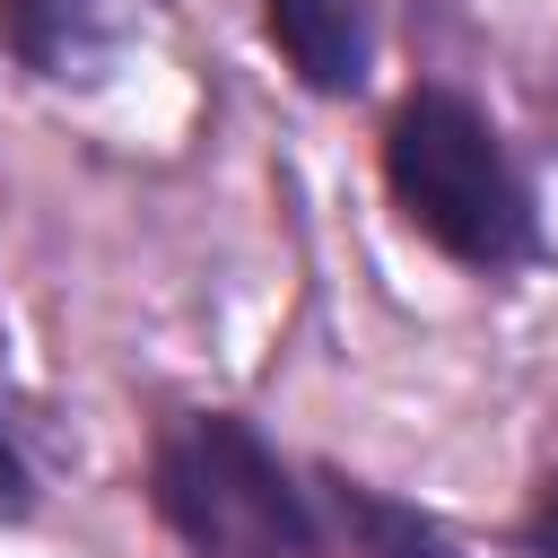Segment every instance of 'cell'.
I'll return each instance as SVG.
<instances>
[{"label":"cell","instance_id":"obj_1","mask_svg":"<svg viewBox=\"0 0 558 558\" xmlns=\"http://www.w3.org/2000/svg\"><path fill=\"white\" fill-rule=\"evenodd\" d=\"M384 174H392L401 218L436 253H453L471 270L532 262V235H541L532 227V192H523L506 140L488 131V113L471 96H453V87L401 96V113L384 131Z\"/></svg>","mask_w":558,"mask_h":558},{"label":"cell","instance_id":"obj_3","mask_svg":"<svg viewBox=\"0 0 558 558\" xmlns=\"http://www.w3.org/2000/svg\"><path fill=\"white\" fill-rule=\"evenodd\" d=\"M262 17H270V44L288 52V70L314 96H357L366 87V61H375L366 0H262Z\"/></svg>","mask_w":558,"mask_h":558},{"label":"cell","instance_id":"obj_6","mask_svg":"<svg viewBox=\"0 0 558 558\" xmlns=\"http://www.w3.org/2000/svg\"><path fill=\"white\" fill-rule=\"evenodd\" d=\"M523 532H532V549H541V558H558V471L541 480V497H532V523H523Z\"/></svg>","mask_w":558,"mask_h":558},{"label":"cell","instance_id":"obj_2","mask_svg":"<svg viewBox=\"0 0 558 558\" xmlns=\"http://www.w3.org/2000/svg\"><path fill=\"white\" fill-rule=\"evenodd\" d=\"M148 488L192 558H331L314 497L244 418H174L157 436Z\"/></svg>","mask_w":558,"mask_h":558},{"label":"cell","instance_id":"obj_7","mask_svg":"<svg viewBox=\"0 0 558 558\" xmlns=\"http://www.w3.org/2000/svg\"><path fill=\"white\" fill-rule=\"evenodd\" d=\"M0 514H26V462L9 453V436H0Z\"/></svg>","mask_w":558,"mask_h":558},{"label":"cell","instance_id":"obj_5","mask_svg":"<svg viewBox=\"0 0 558 558\" xmlns=\"http://www.w3.org/2000/svg\"><path fill=\"white\" fill-rule=\"evenodd\" d=\"M331 514L349 532V558H462L418 506H392V497H375L357 480H331Z\"/></svg>","mask_w":558,"mask_h":558},{"label":"cell","instance_id":"obj_4","mask_svg":"<svg viewBox=\"0 0 558 558\" xmlns=\"http://www.w3.org/2000/svg\"><path fill=\"white\" fill-rule=\"evenodd\" d=\"M0 44L44 78H78L113 52V0H0Z\"/></svg>","mask_w":558,"mask_h":558}]
</instances>
